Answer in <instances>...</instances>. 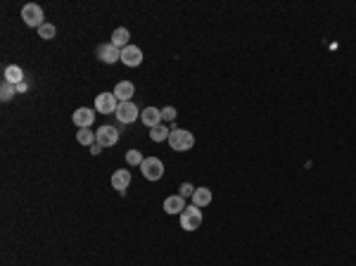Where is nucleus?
<instances>
[{"mask_svg":"<svg viewBox=\"0 0 356 266\" xmlns=\"http://www.w3.org/2000/svg\"><path fill=\"white\" fill-rule=\"evenodd\" d=\"M185 198H181V195H169V198L164 200V212L166 214H183L185 212Z\"/></svg>","mask_w":356,"mask_h":266,"instance_id":"obj_13","label":"nucleus"},{"mask_svg":"<svg viewBox=\"0 0 356 266\" xmlns=\"http://www.w3.org/2000/svg\"><path fill=\"white\" fill-rule=\"evenodd\" d=\"M112 93L117 95L119 103H129L131 98H133V93H136V86H133L131 81H119V83H117V88L112 90Z\"/></svg>","mask_w":356,"mask_h":266,"instance_id":"obj_14","label":"nucleus"},{"mask_svg":"<svg viewBox=\"0 0 356 266\" xmlns=\"http://www.w3.org/2000/svg\"><path fill=\"white\" fill-rule=\"evenodd\" d=\"M140 171H143V176L147 181H159L164 176V162L157 157H145L143 164H140Z\"/></svg>","mask_w":356,"mask_h":266,"instance_id":"obj_2","label":"nucleus"},{"mask_svg":"<svg viewBox=\"0 0 356 266\" xmlns=\"http://www.w3.org/2000/svg\"><path fill=\"white\" fill-rule=\"evenodd\" d=\"M169 133H171V131L166 129L164 124H159V126L150 129V138L155 140V143H164V140H169Z\"/></svg>","mask_w":356,"mask_h":266,"instance_id":"obj_19","label":"nucleus"},{"mask_svg":"<svg viewBox=\"0 0 356 266\" xmlns=\"http://www.w3.org/2000/svg\"><path fill=\"white\" fill-rule=\"evenodd\" d=\"M192 192H195L192 183H183L181 188H178V195H181V198H192Z\"/></svg>","mask_w":356,"mask_h":266,"instance_id":"obj_24","label":"nucleus"},{"mask_svg":"<svg viewBox=\"0 0 356 266\" xmlns=\"http://www.w3.org/2000/svg\"><path fill=\"white\" fill-rule=\"evenodd\" d=\"M21 19H24V24L27 27H36L41 29L45 21H43V7L36 5V3H29V5L21 7Z\"/></svg>","mask_w":356,"mask_h":266,"instance_id":"obj_3","label":"nucleus"},{"mask_svg":"<svg viewBox=\"0 0 356 266\" xmlns=\"http://www.w3.org/2000/svg\"><path fill=\"white\" fill-rule=\"evenodd\" d=\"M100 150H103V145H90V155H100Z\"/></svg>","mask_w":356,"mask_h":266,"instance_id":"obj_26","label":"nucleus"},{"mask_svg":"<svg viewBox=\"0 0 356 266\" xmlns=\"http://www.w3.org/2000/svg\"><path fill=\"white\" fill-rule=\"evenodd\" d=\"M114 114H117V119L121 124H133L136 119H140V109H138L136 105L129 100V103H119V107H117Z\"/></svg>","mask_w":356,"mask_h":266,"instance_id":"obj_6","label":"nucleus"},{"mask_svg":"<svg viewBox=\"0 0 356 266\" xmlns=\"http://www.w3.org/2000/svg\"><path fill=\"white\" fill-rule=\"evenodd\" d=\"M14 95H17V88H14L12 83L3 81V86H0V98H3V103H7V100H12Z\"/></svg>","mask_w":356,"mask_h":266,"instance_id":"obj_20","label":"nucleus"},{"mask_svg":"<svg viewBox=\"0 0 356 266\" xmlns=\"http://www.w3.org/2000/svg\"><path fill=\"white\" fill-rule=\"evenodd\" d=\"M140 119H143V124L147 126V129H155V126H159V124H162V109L145 107L143 112H140Z\"/></svg>","mask_w":356,"mask_h":266,"instance_id":"obj_12","label":"nucleus"},{"mask_svg":"<svg viewBox=\"0 0 356 266\" xmlns=\"http://www.w3.org/2000/svg\"><path fill=\"white\" fill-rule=\"evenodd\" d=\"M129 38H131V34H129V29L126 27H119V29H114V34H112V45L114 48H119V50H123L126 45H131L129 43Z\"/></svg>","mask_w":356,"mask_h":266,"instance_id":"obj_15","label":"nucleus"},{"mask_svg":"<svg viewBox=\"0 0 356 266\" xmlns=\"http://www.w3.org/2000/svg\"><path fill=\"white\" fill-rule=\"evenodd\" d=\"M195 145V136L185 129H173L169 133V148L176 152H188Z\"/></svg>","mask_w":356,"mask_h":266,"instance_id":"obj_1","label":"nucleus"},{"mask_svg":"<svg viewBox=\"0 0 356 266\" xmlns=\"http://www.w3.org/2000/svg\"><path fill=\"white\" fill-rule=\"evenodd\" d=\"M129 185H131V171L129 169H117L112 174V188H114V190H119L123 195V192L129 190Z\"/></svg>","mask_w":356,"mask_h":266,"instance_id":"obj_11","label":"nucleus"},{"mask_svg":"<svg viewBox=\"0 0 356 266\" xmlns=\"http://www.w3.org/2000/svg\"><path fill=\"white\" fill-rule=\"evenodd\" d=\"M117 107H119V100L114 93H100V95L95 98V109L100 114H114Z\"/></svg>","mask_w":356,"mask_h":266,"instance_id":"obj_5","label":"nucleus"},{"mask_svg":"<svg viewBox=\"0 0 356 266\" xmlns=\"http://www.w3.org/2000/svg\"><path fill=\"white\" fill-rule=\"evenodd\" d=\"M143 152L140 150H129L126 152V162H129V166H140L143 164Z\"/></svg>","mask_w":356,"mask_h":266,"instance_id":"obj_22","label":"nucleus"},{"mask_svg":"<svg viewBox=\"0 0 356 266\" xmlns=\"http://www.w3.org/2000/svg\"><path fill=\"white\" fill-rule=\"evenodd\" d=\"M97 145H103V148H110V145H117L119 140V131L114 126H103V129H97Z\"/></svg>","mask_w":356,"mask_h":266,"instance_id":"obj_8","label":"nucleus"},{"mask_svg":"<svg viewBox=\"0 0 356 266\" xmlns=\"http://www.w3.org/2000/svg\"><path fill=\"white\" fill-rule=\"evenodd\" d=\"M14 88H17V93H27V90H29V86H27V81H21L19 86H14Z\"/></svg>","mask_w":356,"mask_h":266,"instance_id":"obj_25","label":"nucleus"},{"mask_svg":"<svg viewBox=\"0 0 356 266\" xmlns=\"http://www.w3.org/2000/svg\"><path fill=\"white\" fill-rule=\"evenodd\" d=\"M199 226H202V209L195 205L185 207V212L181 214V228H185V231H197Z\"/></svg>","mask_w":356,"mask_h":266,"instance_id":"obj_4","label":"nucleus"},{"mask_svg":"<svg viewBox=\"0 0 356 266\" xmlns=\"http://www.w3.org/2000/svg\"><path fill=\"white\" fill-rule=\"evenodd\" d=\"M3 81L12 83V86H19V83L24 81V71H21V67H17V64H10V67H5Z\"/></svg>","mask_w":356,"mask_h":266,"instance_id":"obj_16","label":"nucleus"},{"mask_svg":"<svg viewBox=\"0 0 356 266\" xmlns=\"http://www.w3.org/2000/svg\"><path fill=\"white\" fill-rule=\"evenodd\" d=\"M71 122H74L79 129H90L93 122H95V112L90 107H79L74 112V116H71Z\"/></svg>","mask_w":356,"mask_h":266,"instance_id":"obj_7","label":"nucleus"},{"mask_svg":"<svg viewBox=\"0 0 356 266\" xmlns=\"http://www.w3.org/2000/svg\"><path fill=\"white\" fill-rule=\"evenodd\" d=\"M212 202V190L209 188H195V192H192V205L195 207H207Z\"/></svg>","mask_w":356,"mask_h":266,"instance_id":"obj_17","label":"nucleus"},{"mask_svg":"<svg viewBox=\"0 0 356 266\" xmlns=\"http://www.w3.org/2000/svg\"><path fill=\"white\" fill-rule=\"evenodd\" d=\"M76 140H79L81 145H88V148H90V145L97 143V136L90 129H79V131H76Z\"/></svg>","mask_w":356,"mask_h":266,"instance_id":"obj_18","label":"nucleus"},{"mask_svg":"<svg viewBox=\"0 0 356 266\" xmlns=\"http://www.w3.org/2000/svg\"><path fill=\"white\" fill-rule=\"evenodd\" d=\"M176 119V107H164L162 109V122H173Z\"/></svg>","mask_w":356,"mask_h":266,"instance_id":"obj_23","label":"nucleus"},{"mask_svg":"<svg viewBox=\"0 0 356 266\" xmlns=\"http://www.w3.org/2000/svg\"><path fill=\"white\" fill-rule=\"evenodd\" d=\"M55 34H57V29L53 27V24H48V21H45V24L38 29V36H41L43 41H53V38H55Z\"/></svg>","mask_w":356,"mask_h":266,"instance_id":"obj_21","label":"nucleus"},{"mask_svg":"<svg viewBox=\"0 0 356 266\" xmlns=\"http://www.w3.org/2000/svg\"><path fill=\"white\" fill-rule=\"evenodd\" d=\"M97 57H100L105 64H114V62L121 60V50L114 48L112 43H103V45L97 48Z\"/></svg>","mask_w":356,"mask_h":266,"instance_id":"obj_10","label":"nucleus"},{"mask_svg":"<svg viewBox=\"0 0 356 266\" xmlns=\"http://www.w3.org/2000/svg\"><path fill=\"white\" fill-rule=\"evenodd\" d=\"M121 62L126 67H138L143 62V50L138 48V45H126L121 50Z\"/></svg>","mask_w":356,"mask_h":266,"instance_id":"obj_9","label":"nucleus"}]
</instances>
